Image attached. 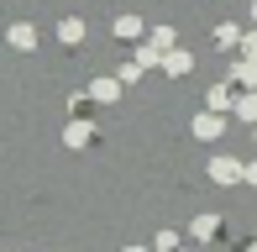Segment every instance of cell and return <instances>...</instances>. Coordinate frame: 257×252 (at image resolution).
<instances>
[{
	"instance_id": "1",
	"label": "cell",
	"mask_w": 257,
	"mask_h": 252,
	"mask_svg": "<svg viewBox=\"0 0 257 252\" xmlns=\"http://www.w3.org/2000/svg\"><path fill=\"white\" fill-rule=\"evenodd\" d=\"M11 48H21V53H27V48H37V32H32L27 21H16V27H11Z\"/></svg>"
}]
</instances>
